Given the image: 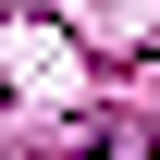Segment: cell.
I'll use <instances>...</instances> for the list:
<instances>
[{
  "mask_svg": "<svg viewBox=\"0 0 160 160\" xmlns=\"http://www.w3.org/2000/svg\"><path fill=\"white\" fill-rule=\"evenodd\" d=\"M62 160H148V136H136V123H86Z\"/></svg>",
  "mask_w": 160,
  "mask_h": 160,
  "instance_id": "cell-1",
  "label": "cell"
}]
</instances>
